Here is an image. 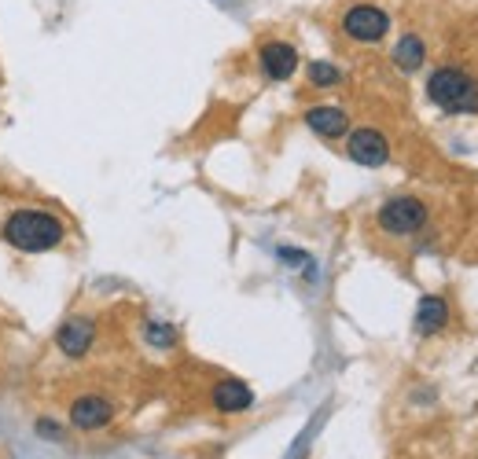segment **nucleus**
<instances>
[{"mask_svg":"<svg viewBox=\"0 0 478 459\" xmlns=\"http://www.w3.org/2000/svg\"><path fill=\"white\" fill-rule=\"evenodd\" d=\"M5 239L23 254H45L66 239V228L59 217H52L45 210H15L5 221Z\"/></svg>","mask_w":478,"mask_h":459,"instance_id":"obj_1","label":"nucleus"},{"mask_svg":"<svg viewBox=\"0 0 478 459\" xmlns=\"http://www.w3.org/2000/svg\"><path fill=\"white\" fill-rule=\"evenodd\" d=\"M427 96L449 115H467V111L474 115L478 111V81H471L463 70L442 66L427 81Z\"/></svg>","mask_w":478,"mask_h":459,"instance_id":"obj_2","label":"nucleus"},{"mask_svg":"<svg viewBox=\"0 0 478 459\" xmlns=\"http://www.w3.org/2000/svg\"><path fill=\"white\" fill-rule=\"evenodd\" d=\"M423 225H427V206L412 195H398L379 210V228L391 232V235H412Z\"/></svg>","mask_w":478,"mask_h":459,"instance_id":"obj_3","label":"nucleus"},{"mask_svg":"<svg viewBox=\"0 0 478 459\" xmlns=\"http://www.w3.org/2000/svg\"><path fill=\"white\" fill-rule=\"evenodd\" d=\"M387 30H391V19H387V12L375 8V5H357V8H350L342 15V34L350 41H361V45L382 41V37H387Z\"/></svg>","mask_w":478,"mask_h":459,"instance_id":"obj_4","label":"nucleus"},{"mask_svg":"<svg viewBox=\"0 0 478 459\" xmlns=\"http://www.w3.org/2000/svg\"><path fill=\"white\" fill-rule=\"evenodd\" d=\"M346 155L357 165H382V162L391 158V140L382 136L379 129H357L346 140Z\"/></svg>","mask_w":478,"mask_h":459,"instance_id":"obj_5","label":"nucleus"},{"mask_svg":"<svg viewBox=\"0 0 478 459\" xmlns=\"http://www.w3.org/2000/svg\"><path fill=\"white\" fill-rule=\"evenodd\" d=\"M258 59H261V70H265L269 81H287V77L299 70V52H295V45H287V41H269V45H261Z\"/></svg>","mask_w":478,"mask_h":459,"instance_id":"obj_6","label":"nucleus"},{"mask_svg":"<svg viewBox=\"0 0 478 459\" xmlns=\"http://www.w3.org/2000/svg\"><path fill=\"white\" fill-rule=\"evenodd\" d=\"M92 342H96V324H92L88 316H70V320L56 331V345H59V353H66V356H85V353L92 349Z\"/></svg>","mask_w":478,"mask_h":459,"instance_id":"obj_7","label":"nucleus"},{"mask_svg":"<svg viewBox=\"0 0 478 459\" xmlns=\"http://www.w3.org/2000/svg\"><path fill=\"white\" fill-rule=\"evenodd\" d=\"M115 419V404L111 401H104V397H77L74 404H70V423L77 426V430H100V426H107Z\"/></svg>","mask_w":478,"mask_h":459,"instance_id":"obj_8","label":"nucleus"},{"mask_svg":"<svg viewBox=\"0 0 478 459\" xmlns=\"http://www.w3.org/2000/svg\"><path fill=\"white\" fill-rule=\"evenodd\" d=\"M250 404H254V394H250V386H243L239 379H225V383L214 386V408H218V412L236 415V412H247Z\"/></svg>","mask_w":478,"mask_h":459,"instance_id":"obj_9","label":"nucleus"},{"mask_svg":"<svg viewBox=\"0 0 478 459\" xmlns=\"http://www.w3.org/2000/svg\"><path fill=\"white\" fill-rule=\"evenodd\" d=\"M306 122H310V129H313L317 136H324V140L342 136L346 125H350V118H346L342 107H313V111H306Z\"/></svg>","mask_w":478,"mask_h":459,"instance_id":"obj_10","label":"nucleus"},{"mask_svg":"<svg viewBox=\"0 0 478 459\" xmlns=\"http://www.w3.org/2000/svg\"><path fill=\"white\" fill-rule=\"evenodd\" d=\"M445 324H449V305H445L442 298L427 294V298L420 302V309H416V331H420V334H434V331H442Z\"/></svg>","mask_w":478,"mask_h":459,"instance_id":"obj_11","label":"nucleus"},{"mask_svg":"<svg viewBox=\"0 0 478 459\" xmlns=\"http://www.w3.org/2000/svg\"><path fill=\"white\" fill-rule=\"evenodd\" d=\"M423 59H427L423 41H420L416 34H405V37L398 41V48H394V63H398L402 70H420V66H423Z\"/></svg>","mask_w":478,"mask_h":459,"instance_id":"obj_12","label":"nucleus"},{"mask_svg":"<svg viewBox=\"0 0 478 459\" xmlns=\"http://www.w3.org/2000/svg\"><path fill=\"white\" fill-rule=\"evenodd\" d=\"M339 81H342V70H339V66H331V63H324V59L310 63V85L331 88V85H339Z\"/></svg>","mask_w":478,"mask_h":459,"instance_id":"obj_13","label":"nucleus"},{"mask_svg":"<svg viewBox=\"0 0 478 459\" xmlns=\"http://www.w3.org/2000/svg\"><path fill=\"white\" fill-rule=\"evenodd\" d=\"M147 338H151V345H173L177 331L169 324H147Z\"/></svg>","mask_w":478,"mask_h":459,"instance_id":"obj_14","label":"nucleus"},{"mask_svg":"<svg viewBox=\"0 0 478 459\" xmlns=\"http://www.w3.org/2000/svg\"><path fill=\"white\" fill-rule=\"evenodd\" d=\"M37 434H48V437H56L59 430H56V423H45V419H41V423H37Z\"/></svg>","mask_w":478,"mask_h":459,"instance_id":"obj_15","label":"nucleus"}]
</instances>
